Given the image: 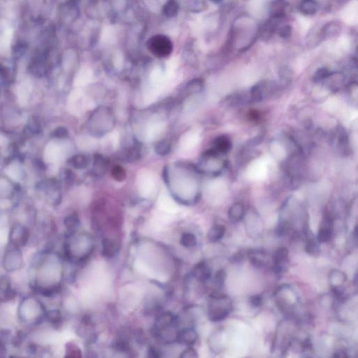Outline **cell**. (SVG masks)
Listing matches in <instances>:
<instances>
[{
  "label": "cell",
  "instance_id": "6da1fadb",
  "mask_svg": "<svg viewBox=\"0 0 358 358\" xmlns=\"http://www.w3.org/2000/svg\"><path fill=\"white\" fill-rule=\"evenodd\" d=\"M62 257L52 250L41 253L33 269L32 288L36 293L50 298L60 293L62 288L63 269L61 265Z\"/></svg>",
  "mask_w": 358,
  "mask_h": 358
},
{
  "label": "cell",
  "instance_id": "7a4b0ae2",
  "mask_svg": "<svg viewBox=\"0 0 358 358\" xmlns=\"http://www.w3.org/2000/svg\"><path fill=\"white\" fill-rule=\"evenodd\" d=\"M46 309L36 297L29 295L22 299L18 307L19 321L23 326L33 328L39 326L46 318Z\"/></svg>",
  "mask_w": 358,
  "mask_h": 358
},
{
  "label": "cell",
  "instance_id": "3957f363",
  "mask_svg": "<svg viewBox=\"0 0 358 358\" xmlns=\"http://www.w3.org/2000/svg\"><path fill=\"white\" fill-rule=\"evenodd\" d=\"M232 308L231 299L225 295L214 293L208 306V316L212 322H219L228 317Z\"/></svg>",
  "mask_w": 358,
  "mask_h": 358
},
{
  "label": "cell",
  "instance_id": "277c9868",
  "mask_svg": "<svg viewBox=\"0 0 358 358\" xmlns=\"http://www.w3.org/2000/svg\"><path fill=\"white\" fill-rule=\"evenodd\" d=\"M23 256L21 249L8 243L3 256L2 265L7 272H16L23 266Z\"/></svg>",
  "mask_w": 358,
  "mask_h": 358
},
{
  "label": "cell",
  "instance_id": "5b68a950",
  "mask_svg": "<svg viewBox=\"0 0 358 358\" xmlns=\"http://www.w3.org/2000/svg\"><path fill=\"white\" fill-rule=\"evenodd\" d=\"M279 85L273 81H260L249 90L251 103L262 102L277 93Z\"/></svg>",
  "mask_w": 358,
  "mask_h": 358
},
{
  "label": "cell",
  "instance_id": "8992f818",
  "mask_svg": "<svg viewBox=\"0 0 358 358\" xmlns=\"http://www.w3.org/2000/svg\"><path fill=\"white\" fill-rule=\"evenodd\" d=\"M147 47L153 55L158 57L169 56L173 50L172 41L165 35L153 36L148 40Z\"/></svg>",
  "mask_w": 358,
  "mask_h": 358
},
{
  "label": "cell",
  "instance_id": "52a82bcc",
  "mask_svg": "<svg viewBox=\"0 0 358 358\" xmlns=\"http://www.w3.org/2000/svg\"><path fill=\"white\" fill-rule=\"evenodd\" d=\"M30 234L29 229L20 223L12 224L9 230L8 240L10 244L18 247L23 248L29 242Z\"/></svg>",
  "mask_w": 358,
  "mask_h": 358
},
{
  "label": "cell",
  "instance_id": "ba28073f",
  "mask_svg": "<svg viewBox=\"0 0 358 358\" xmlns=\"http://www.w3.org/2000/svg\"><path fill=\"white\" fill-rule=\"evenodd\" d=\"M334 219L331 214H326L323 218L321 228L318 232L317 241L319 243L330 242L333 236Z\"/></svg>",
  "mask_w": 358,
  "mask_h": 358
},
{
  "label": "cell",
  "instance_id": "9c48e42d",
  "mask_svg": "<svg viewBox=\"0 0 358 358\" xmlns=\"http://www.w3.org/2000/svg\"><path fill=\"white\" fill-rule=\"evenodd\" d=\"M16 291L12 286L11 279L7 276L0 277V304L11 301L16 297Z\"/></svg>",
  "mask_w": 358,
  "mask_h": 358
},
{
  "label": "cell",
  "instance_id": "30bf717a",
  "mask_svg": "<svg viewBox=\"0 0 358 358\" xmlns=\"http://www.w3.org/2000/svg\"><path fill=\"white\" fill-rule=\"evenodd\" d=\"M289 251L286 247H281L274 253L273 256V271L277 275H280L287 267Z\"/></svg>",
  "mask_w": 358,
  "mask_h": 358
},
{
  "label": "cell",
  "instance_id": "8fae6325",
  "mask_svg": "<svg viewBox=\"0 0 358 358\" xmlns=\"http://www.w3.org/2000/svg\"><path fill=\"white\" fill-rule=\"evenodd\" d=\"M333 141L341 154H347L349 149V137L343 127H337L336 132L333 134Z\"/></svg>",
  "mask_w": 358,
  "mask_h": 358
},
{
  "label": "cell",
  "instance_id": "7c38bea8",
  "mask_svg": "<svg viewBox=\"0 0 358 358\" xmlns=\"http://www.w3.org/2000/svg\"><path fill=\"white\" fill-rule=\"evenodd\" d=\"M198 340V335L193 328H186L179 330L176 342L186 347H193Z\"/></svg>",
  "mask_w": 358,
  "mask_h": 358
},
{
  "label": "cell",
  "instance_id": "4fadbf2b",
  "mask_svg": "<svg viewBox=\"0 0 358 358\" xmlns=\"http://www.w3.org/2000/svg\"><path fill=\"white\" fill-rule=\"evenodd\" d=\"M192 275L197 280L201 282H206L211 277L210 267L205 261L200 262L194 267L192 271Z\"/></svg>",
  "mask_w": 358,
  "mask_h": 358
},
{
  "label": "cell",
  "instance_id": "5bb4252c",
  "mask_svg": "<svg viewBox=\"0 0 358 358\" xmlns=\"http://www.w3.org/2000/svg\"><path fill=\"white\" fill-rule=\"evenodd\" d=\"M279 20L281 19L272 18L265 22L258 32L260 37L264 41L270 40L273 36L276 31H277L278 22Z\"/></svg>",
  "mask_w": 358,
  "mask_h": 358
},
{
  "label": "cell",
  "instance_id": "9a60e30c",
  "mask_svg": "<svg viewBox=\"0 0 358 358\" xmlns=\"http://www.w3.org/2000/svg\"><path fill=\"white\" fill-rule=\"evenodd\" d=\"M288 6L286 0H273L269 6L271 17L277 19L284 18Z\"/></svg>",
  "mask_w": 358,
  "mask_h": 358
},
{
  "label": "cell",
  "instance_id": "2e32d148",
  "mask_svg": "<svg viewBox=\"0 0 358 358\" xmlns=\"http://www.w3.org/2000/svg\"><path fill=\"white\" fill-rule=\"evenodd\" d=\"M119 246L113 239L105 237L102 242V255L106 258H113L119 251Z\"/></svg>",
  "mask_w": 358,
  "mask_h": 358
},
{
  "label": "cell",
  "instance_id": "e0dca14e",
  "mask_svg": "<svg viewBox=\"0 0 358 358\" xmlns=\"http://www.w3.org/2000/svg\"><path fill=\"white\" fill-rule=\"evenodd\" d=\"M247 257L253 266L263 268L267 266V256L266 253L260 250H249L247 251Z\"/></svg>",
  "mask_w": 358,
  "mask_h": 358
},
{
  "label": "cell",
  "instance_id": "ac0fdd59",
  "mask_svg": "<svg viewBox=\"0 0 358 358\" xmlns=\"http://www.w3.org/2000/svg\"><path fill=\"white\" fill-rule=\"evenodd\" d=\"M227 105L230 106H237L243 105V104H250L251 98H250L249 92H235L229 95L225 99Z\"/></svg>",
  "mask_w": 358,
  "mask_h": 358
},
{
  "label": "cell",
  "instance_id": "d6986e66",
  "mask_svg": "<svg viewBox=\"0 0 358 358\" xmlns=\"http://www.w3.org/2000/svg\"><path fill=\"white\" fill-rule=\"evenodd\" d=\"M304 234H305L306 239L305 248L306 253H308L310 256H318L320 251L319 246L318 244V242H316V239L314 238V236L313 235L312 232L308 229L306 228Z\"/></svg>",
  "mask_w": 358,
  "mask_h": 358
},
{
  "label": "cell",
  "instance_id": "ffe728a7",
  "mask_svg": "<svg viewBox=\"0 0 358 358\" xmlns=\"http://www.w3.org/2000/svg\"><path fill=\"white\" fill-rule=\"evenodd\" d=\"M45 320L55 330L60 329L63 325V316L59 309L47 311Z\"/></svg>",
  "mask_w": 358,
  "mask_h": 358
},
{
  "label": "cell",
  "instance_id": "44dd1931",
  "mask_svg": "<svg viewBox=\"0 0 358 358\" xmlns=\"http://www.w3.org/2000/svg\"><path fill=\"white\" fill-rule=\"evenodd\" d=\"M212 148L220 154H226L232 148V141L227 136H220L215 139Z\"/></svg>",
  "mask_w": 358,
  "mask_h": 358
},
{
  "label": "cell",
  "instance_id": "7402d4cb",
  "mask_svg": "<svg viewBox=\"0 0 358 358\" xmlns=\"http://www.w3.org/2000/svg\"><path fill=\"white\" fill-rule=\"evenodd\" d=\"M321 31H322L323 39L333 38L340 34L342 31V25L340 22L337 21L328 22L321 27Z\"/></svg>",
  "mask_w": 358,
  "mask_h": 358
},
{
  "label": "cell",
  "instance_id": "603a6c76",
  "mask_svg": "<svg viewBox=\"0 0 358 358\" xmlns=\"http://www.w3.org/2000/svg\"><path fill=\"white\" fill-rule=\"evenodd\" d=\"M245 216V208L242 203L232 204L228 211V218L232 223H239Z\"/></svg>",
  "mask_w": 358,
  "mask_h": 358
},
{
  "label": "cell",
  "instance_id": "cb8c5ba5",
  "mask_svg": "<svg viewBox=\"0 0 358 358\" xmlns=\"http://www.w3.org/2000/svg\"><path fill=\"white\" fill-rule=\"evenodd\" d=\"M319 3L316 0H302L300 4V11L307 16H313L319 11Z\"/></svg>",
  "mask_w": 358,
  "mask_h": 358
},
{
  "label": "cell",
  "instance_id": "d4e9b609",
  "mask_svg": "<svg viewBox=\"0 0 358 358\" xmlns=\"http://www.w3.org/2000/svg\"><path fill=\"white\" fill-rule=\"evenodd\" d=\"M80 224H81V221L76 214L69 215L64 218V225L67 229V234H72L77 232Z\"/></svg>",
  "mask_w": 358,
  "mask_h": 358
},
{
  "label": "cell",
  "instance_id": "484cf974",
  "mask_svg": "<svg viewBox=\"0 0 358 358\" xmlns=\"http://www.w3.org/2000/svg\"><path fill=\"white\" fill-rule=\"evenodd\" d=\"M226 229L221 225H215L208 232L207 237L209 242L216 243L221 241L224 237Z\"/></svg>",
  "mask_w": 358,
  "mask_h": 358
},
{
  "label": "cell",
  "instance_id": "4316f807",
  "mask_svg": "<svg viewBox=\"0 0 358 358\" xmlns=\"http://www.w3.org/2000/svg\"><path fill=\"white\" fill-rule=\"evenodd\" d=\"M347 281V275L341 271L334 270L330 274V284H331L332 288L343 286Z\"/></svg>",
  "mask_w": 358,
  "mask_h": 358
},
{
  "label": "cell",
  "instance_id": "83f0119b",
  "mask_svg": "<svg viewBox=\"0 0 358 358\" xmlns=\"http://www.w3.org/2000/svg\"><path fill=\"white\" fill-rule=\"evenodd\" d=\"M279 79L283 87L288 86L291 83L293 77V70L289 67L284 66L279 69Z\"/></svg>",
  "mask_w": 358,
  "mask_h": 358
},
{
  "label": "cell",
  "instance_id": "f1b7e54d",
  "mask_svg": "<svg viewBox=\"0 0 358 358\" xmlns=\"http://www.w3.org/2000/svg\"><path fill=\"white\" fill-rule=\"evenodd\" d=\"M322 31L321 27L319 28H313L308 35L307 39V44L309 46L314 47L320 44L321 41H323Z\"/></svg>",
  "mask_w": 358,
  "mask_h": 358
},
{
  "label": "cell",
  "instance_id": "f546056e",
  "mask_svg": "<svg viewBox=\"0 0 358 358\" xmlns=\"http://www.w3.org/2000/svg\"><path fill=\"white\" fill-rule=\"evenodd\" d=\"M179 5L176 0H169L163 7V13L168 18H174L178 14Z\"/></svg>",
  "mask_w": 358,
  "mask_h": 358
},
{
  "label": "cell",
  "instance_id": "4dcf8cb0",
  "mask_svg": "<svg viewBox=\"0 0 358 358\" xmlns=\"http://www.w3.org/2000/svg\"><path fill=\"white\" fill-rule=\"evenodd\" d=\"M180 244L183 247L186 248V249H192V248H194L197 245L196 237L193 234L190 233V232H184L181 235V239H180Z\"/></svg>",
  "mask_w": 358,
  "mask_h": 358
},
{
  "label": "cell",
  "instance_id": "1f68e13d",
  "mask_svg": "<svg viewBox=\"0 0 358 358\" xmlns=\"http://www.w3.org/2000/svg\"><path fill=\"white\" fill-rule=\"evenodd\" d=\"M71 164L76 169H85L88 167L89 160L88 157L84 155H78L74 156L71 160Z\"/></svg>",
  "mask_w": 358,
  "mask_h": 358
},
{
  "label": "cell",
  "instance_id": "d6a6232c",
  "mask_svg": "<svg viewBox=\"0 0 358 358\" xmlns=\"http://www.w3.org/2000/svg\"><path fill=\"white\" fill-rule=\"evenodd\" d=\"M291 223L288 220H281L277 228V234L279 237H284L289 234L291 230Z\"/></svg>",
  "mask_w": 358,
  "mask_h": 358
},
{
  "label": "cell",
  "instance_id": "836d02e7",
  "mask_svg": "<svg viewBox=\"0 0 358 358\" xmlns=\"http://www.w3.org/2000/svg\"><path fill=\"white\" fill-rule=\"evenodd\" d=\"M66 356L71 358L81 357V351L78 346L73 342H69L66 344L65 347Z\"/></svg>",
  "mask_w": 358,
  "mask_h": 358
},
{
  "label": "cell",
  "instance_id": "e575fe53",
  "mask_svg": "<svg viewBox=\"0 0 358 358\" xmlns=\"http://www.w3.org/2000/svg\"><path fill=\"white\" fill-rule=\"evenodd\" d=\"M109 162L107 160L101 155H95V162H94V168L97 172H105L107 169V165Z\"/></svg>",
  "mask_w": 358,
  "mask_h": 358
},
{
  "label": "cell",
  "instance_id": "d590c367",
  "mask_svg": "<svg viewBox=\"0 0 358 358\" xmlns=\"http://www.w3.org/2000/svg\"><path fill=\"white\" fill-rule=\"evenodd\" d=\"M330 72L331 71H330L329 69H327L326 67L320 68L314 73L312 78L313 81L316 83H322L328 77Z\"/></svg>",
  "mask_w": 358,
  "mask_h": 358
},
{
  "label": "cell",
  "instance_id": "8d00e7d4",
  "mask_svg": "<svg viewBox=\"0 0 358 358\" xmlns=\"http://www.w3.org/2000/svg\"><path fill=\"white\" fill-rule=\"evenodd\" d=\"M111 175H112L113 179L118 181V182H122V181H125L127 177L126 172H125V169L120 166H115L111 171Z\"/></svg>",
  "mask_w": 358,
  "mask_h": 358
},
{
  "label": "cell",
  "instance_id": "74e56055",
  "mask_svg": "<svg viewBox=\"0 0 358 358\" xmlns=\"http://www.w3.org/2000/svg\"><path fill=\"white\" fill-rule=\"evenodd\" d=\"M277 32L282 39H288L291 37L293 34V28L291 25H285L278 28Z\"/></svg>",
  "mask_w": 358,
  "mask_h": 358
},
{
  "label": "cell",
  "instance_id": "f35d334b",
  "mask_svg": "<svg viewBox=\"0 0 358 358\" xmlns=\"http://www.w3.org/2000/svg\"><path fill=\"white\" fill-rule=\"evenodd\" d=\"M225 279H226V272H225V271L224 270L218 271L214 277L215 285L219 288L223 287Z\"/></svg>",
  "mask_w": 358,
  "mask_h": 358
},
{
  "label": "cell",
  "instance_id": "ab89813d",
  "mask_svg": "<svg viewBox=\"0 0 358 358\" xmlns=\"http://www.w3.org/2000/svg\"><path fill=\"white\" fill-rule=\"evenodd\" d=\"M155 151L159 155H167L170 151V144L167 141H160L155 146Z\"/></svg>",
  "mask_w": 358,
  "mask_h": 358
},
{
  "label": "cell",
  "instance_id": "60d3db41",
  "mask_svg": "<svg viewBox=\"0 0 358 358\" xmlns=\"http://www.w3.org/2000/svg\"><path fill=\"white\" fill-rule=\"evenodd\" d=\"M180 357L183 358H198L197 351L192 347H188L187 349L181 353Z\"/></svg>",
  "mask_w": 358,
  "mask_h": 358
},
{
  "label": "cell",
  "instance_id": "b9f144b4",
  "mask_svg": "<svg viewBox=\"0 0 358 358\" xmlns=\"http://www.w3.org/2000/svg\"><path fill=\"white\" fill-rule=\"evenodd\" d=\"M249 302L253 307L258 308L263 305V298L260 295H253L250 298Z\"/></svg>",
  "mask_w": 358,
  "mask_h": 358
},
{
  "label": "cell",
  "instance_id": "7bdbcfd3",
  "mask_svg": "<svg viewBox=\"0 0 358 358\" xmlns=\"http://www.w3.org/2000/svg\"><path fill=\"white\" fill-rule=\"evenodd\" d=\"M139 154H140V153H139V150H138V148H132V149L130 150V151L127 152V158L129 159V160H130V161H132V160H137L138 158H139Z\"/></svg>",
  "mask_w": 358,
  "mask_h": 358
},
{
  "label": "cell",
  "instance_id": "ee69618b",
  "mask_svg": "<svg viewBox=\"0 0 358 358\" xmlns=\"http://www.w3.org/2000/svg\"><path fill=\"white\" fill-rule=\"evenodd\" d=\"M160 351L155 347H150L148 349V357L158 358L161 357Z\"/></svg>",
  "mask_w": 358,
  "mask_h": 358
},
{
  "label": "cell",
  "instance_id": "f6af8a7d",
  "mask_svg": "<svg viewBox=\"0 0 358 358\" xmlns=\"http://www.w3.org/2000/svg\"><path fill=\"white\" fill-rule=\"evenodd\" d=\"M246 256H247V252L245 253L242 251H239L233 256L234 262L237 263H242L245 260Z\"/></svg>",
  "mask_w": 358,
  "mask_h": 358
},
{
  "label": "cell",
  "instance_id": "bcb514c9",
  "mask_svg": "<svg viewBox=\"0 0 358 358\" xmlns=\"http://www.w3.org/2000/svg\"><path fill=\"white\" fill-rule=\"evenodd\" d=\"M262 140H263V137L258 136V137L254 138V139H251L249 142V145H250V146H256V145L260 144Z\"/></svg>",
  "mask_w": 358,
  "mask_h": 358
},
{
  "label": "cell",
  "instance_id": "7dc6e473",
  "mask_svg": "<svg viewBox=\"0 0 358 358\" xmlns=\"http://www.w3.org/2000/svg\"><path fill=\"white\" fill-rule=\"evenodd\" d=\"M211 1H212L213 3H214V4H221L222 1H223V0H210Z\"/></svg>",
  "mask_w": 358,
  "mask_h": 358
}]
</instances>
